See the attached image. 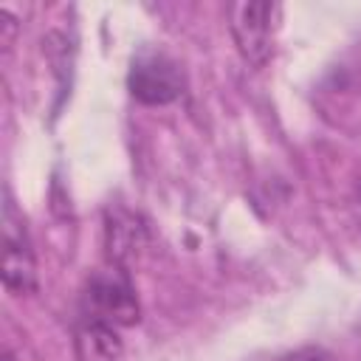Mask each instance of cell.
I'll return each instance as SVG.
<instances>
[{
	"mask_svg": "<svg viewBox=\"0 0 361 361\" xmlns=\"http://www.w3.org/2000/svg\"><path fill=\"white\" fill-rule=\"evenodd\" d=\"M82 319H93L110 327H133L141 316V305L138 296L130 285V279L124 276V271H102L93 274L82 290Z\"/></svg>",
	"mask_w": 361,
	"mask_h": 361,
	"instance_id": "obj_2",
	"label": "cell"
},
{
	"mask_svg": "<svg viewBox=\"0 0 361 361\" xmlns=\"http://www.w3.org/2000/svg\"><path fill=\"white\" fill-rule=\"evenodd\" d=\"M127 87L133 99L141 104H149V107L172 104L183 93V71L166 54L147 51L133 59L127 73Z\"/></svg>",
	"mask_w": 361,
	"mask_h": 361,
	"instance_id": "obj_4",
	"label": "cell"
},
{
	"mask_svg": "<svg viewBox=\"0 0 361 361\" xmlns=\"http://www.w3.org/2000/svg\"><path fill=\"white\" fill-rule=\"evenodd\" d=\"M279 23V3H234L228 8V31L234 37V45L240 56L254 68H265L274 56Z\"/></svg>",
	"mask_w": 361,
	"mask_h": 361,
	"instance_id": "obj_1",
	"label": "cell"
},
{
	"mask_svg": "<svg viewBox=\"0 0 361 361\" xmlns=\"http://www.w3.org/2000/svg\"><path fill=\"white\" fill-rule=\"evenodd\" d=\"M144 240V226H138V220L130 212H116L107 214V226H104V245H107V259L124 271L130 265V259L135 257V251L141 248Z\"/></svg>",
	"mask_w": 361,
	"mask_h": 361,
	"instance_id": "obj_6",
	"label": "cell"
},
{
	"mask_svg": "<svg viewBox=\"0 0 361 361\" xmlns=\"http://www.w3.org/2000/svg\"><path fill=\"white\" fill-rule=\"evenodd\" d=\"M276 361H333V355L322 347H302V350H293V353H285L282 358Z\"/></svg>",
	"mask_w": 361,
	"mask_h": 361,
	"instance_id": "obj_7",
	"label": "cell"
},
{
	"mask_svg": "<svg viewBox=\"0 0 361 361\" xmlns=\"http://www.w3.org/2000/svg\"><path fill=\"white\" fill-rule=\"evenodd\" d=\"M3 361H14V358H11V355H8V353H6V355H3Z\"/></svg>",
	"mask_w": 361,
	"mask_h": 361,
	"instance_id": "obj_9",
	"label": "cell"
},
{
	"mask_svg": "<svg viewBox=\"0 0 361 361\" xmlns=\"http://www.w3.org/2000/svg\"><path fill=\"white\" fill-rule=\"evenodd\" d=\"M73 347L79 361H118L124 341L118 336V327L79 316V324L73 330Z\"/></svg>",
	"mask_w": 361,
	"mask_h": 361,
	"instance_id": "obj_5",
	"label": "cell"
},
{
	"mask_svg": "<svg viewBox=\"0 0 361 361\" xmlns=\"http://www.w3.org/2000/svg\"><path fill=\"white\" fill-rule=\"evenodd\" d=\"M3 288L11 296H28L37 290V259L31 237L8 195L3 203Z\"/></svg>",
	"mask_w": 361,
	"mask_h": 361,
	"instance_id": "obj_3",
	"label": "cell"
},
{
	"mask_svg": "<svg viewBox=\"0 0 361 361\" xmlns=\"http://www.w3.org/2000/svg\"><path fill=\"white\" fill-rule=\"evenodd\" d=\"M0 20H3V48H11L14 34H17V23L11 17V8H3L0 11Z\"/></svg>",
	"mask_w": 361,
	"mask_h": 361,
	"instance_id": "obj_8",
	"label": "cell"
}]
</instances>
